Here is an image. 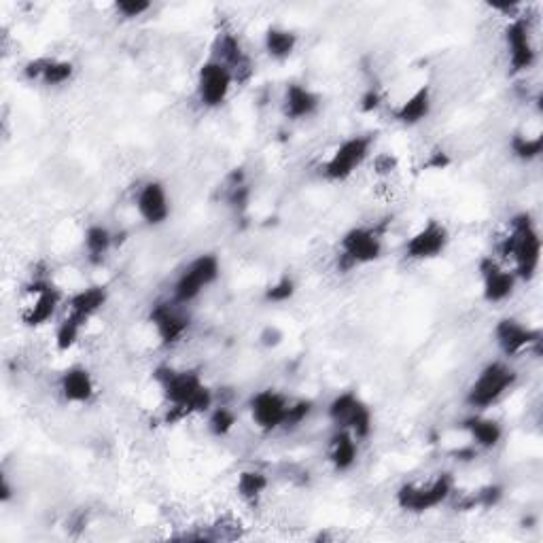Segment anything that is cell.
<instances>
[{
  "label": "cell",
  "instance_id": "obj_1",
  "mask_svg": "<svg viewBox=\"0 0 543 543\" xmlns=\"http://www.w3.org/2000/svg\"><path fill=\"white\" fill-rule=\"evenodd\" d=\"M153 378L170 408L168 420L208 414L215 406V393L196 370H174L164 365L157 367Z\"/></svg>",
  "mask_w": 543,
  "mask_h": 543
},
{
  "label": "cell",
  "instance_id": "obj_2",
  "mask_svg": "<svg viewBox=\"0 0 543 543\" xmlns=\"http://www.w3.org/2000/svg\"><path fill=\"white\" fill-rule=\"evenodd\" d=\"M499 253L505 261H510V268L518 280L529 283L537 276L541 264V236L531 215L520 213L512 217L499 242Z\"/></svg>",
  "mask_w": 543,
  "mask_h": 543
},
{
  "label": "cell",
  "instance_id": "obj_3",
  "mask_svg": "<svg viewBox=\"0 0 543 543\" xmlns=\"http://www.w3.org/2000/svg\"><path fill=\"white\" fill-rule=\"evenodd\" d=\"M518 382V372L505 361L486 363L480 374L469 384L465 404L474 412H486L510 393Z\"/></svg>",
  "mask_w": 543,
  "mask_h": 543
},
{
  "label": "cell",
  "instance_id": "obj_4",
  "mask_svg": "<svg viewBox=\"0 0 543 543\" xmlns=\"http://www.w3.org/2000/svg\"><path fill=\"white\" fill-rule=\"evenodd\" d=\"M219 276H221L219 257L213 253L198 255L196 259L189 261L185 270L177 276V280H174L170 300L181 306L196 302L210 285L217 283Z\"/></svg>",
  "mask_w": 543,
  "mask_h": 543
},
{
  "label": "cell",
  "instance_id": "obj_5",
  "mask_svg": "<svg viewBox=\"0 0 543 543\" xmlns=\"http://www.w3.org/2000/svg\"><path fill=\"white\" fill-rule=\"evenodd\" d=\"M454 495V478L440 474L427 482H408L397 490V505L408 514H427Z\"/></svg>",
  "mask_w": 543,
  "mask_h": 543
},
{
  "label": "cell",
  "instance_id": "obj_6",
  "mask_svg": "<svg viewBox=\"0 0 543 543\" xmlns=\"http://www.w3.org/2000/svg\"><path fill=\"white\" fill-rule=\"evenodd\" d=\"M372 145H374V138L365 134H355V136L344 138L342 143L331 151L327 162L323 164L325 179L331 183L348 181L367 160H370Z\"/></svg>",
  "mask_w": 543,
  "mask_h": 543
},
{
  "label": "cell",
  "instance_id": "obj_7",
  "mask_svg": "<svg viewBox=\"0 0 543 543\" xmlns=\"http://www.w3.org/2000/svg\"><path fill=\"white\" fill-rule=\"evenodd\" d=\"M327 416L336 429L350 431L359 442L367 440L374 431V416L370 406L353 391L340 393L331 399V404L327 406Z\"/></svg>",
  "mask_w": 543,
  "mask_h": 543
},
{
  "label": "cell",
  "instance_id": "obj_8",
  "mask_svg": "<svg viewBox=\"0 0 543 543\" xmlns=\"http://www.w3.org/2000/svg\"><path fill=\"white\" fill-rule=\"evenodd\" d=\"M384 253L382 234L376 227H353L340 238V261L344 270L370 266Z\"/></svg>",
  "mask_w": 543,
  "mask_h": 543
},
{
  "label": "cell",
  "instance_id": "obj_9",
  "mask_svg": "<svg viewBox=\"0 0 543 543\" xmlns=\"http://www.w3.org/2000/svg\"><path fill=\"white\" fill-rule=\"evenodd\" d=\"M236 79L232 70L223 62L210 56L198 70L196 77V96L204 109H219L232 94Z\"/></svg>",
  "mask_w": 543,
  "mask_h": 543
},
{
  "label": "cell",
  "instance_id": "obj_10",
  "mask_svg": "<svg viewBox=\"0 0 543 543\" xmlns=\"http://www.w3.org/2000/svg\"><path fill=\"white\" fill-rule=\"evenodd\" d=\"M505 51H507V66L514 75L529 73L537 64V47L533 43V30L527 17L516 15L505 26L503 32Z\"/></svg>",
  "mask_w": 543,
  "mask_h": 543
},
{
  "label": "cell",
  "instance_id": "obj_11",
  "mask_svg": "<svg viewBox=\"0 0 543 543\" xmlns=\"http://www.w3.org/2000/svg\"><path fill=\"white\" fill-rule=\"evenodd\" d=\"M62 306L60 289L47 278H34L26 287V304L22 308V323L26 327H41L56 317Z\"/></svg>",
  "mask_w": 543,
  "mask_h": 543
},
{
  "label": "cell",
  "instance_id": "obj_12",
  "mask_svg": "<svg viewBox=\"0 0 543 543\" xmlns=\"http://www.w3.org/2000/svg\"><path fill=\"white\" fill-rule=\"evenodd\" d=\"M291 399L276 389L257 391L249 401V412L259 431L274 433L283 431Z\"/></svg>",
  "mask_w": 543,
  "mask_h": 543
},
{
  "label": "cell",
  "instance_id": "obj_13",
  "mask_svg": "<svg viewBox=\"0 0 543 543\" xmlns=\"http://www.w3.org/2000/svg\"><path fill=\"white\" fill-rule=\"evenodd\" d=\"M183 308L185 306L170 300V302L155 304L151 308V312H149V321H151V325L155 329V336H157V340H160V344L164 348L177 346L187 336L189 317H187Z\"/></svg>",
  "mask_w": 543,
  "mask_h": 543
},
{
  "label": "cell",
  "instance_id": "obj_14",
  "mask_svg": "<svg viewBox=\"0 0 543 543\" xmlns=\"http://www.w3.org/2000/svg\"><path fill=\"white\" fill-rule=\"evenodd\" d=\"M450 244L448 227L440 221H427L420 230H416L404 247V255L410 261H431L442 257Z\"/></svg>",
  "mask_w": 543,
  "mask_h": 543
},
{
  "label": "cell",
  "instance_id": "obj_15",
  "mask_svg": "<svg viewBox=\"0 0 543 543\" xmlns=\"http://www.w3.org/2000/svg\"><path fill=\"white\" fill-rule=\"evenodd\" d=\"M495 342L505 357H520L531 350H539L541 331L514 317H505L495 325Z\"/></svg>",
  "mask_w": 543,
  "mask_h": 543
},
{
  "label": "cell",
  "instance_id": "obj_16",
  "mask_svg": "<svg viewBox=\"0 0 543 543\" xmlns=\"http://www.w3.org/2000/svg\"><path fill=\"white\" fill-rule=\"evenodd\" d=\"M478 272L482 280V297L488 304H501L514 295L518 278L510 266L501 264L495 257H484Z\"/></svg>",
  "mask_w": 543,
  "mask_h": 543
},
{
  "label": "cell",
  "instance_id": "obj_17",
  "mask_svg": "<svg viewBox=\"0 0 543 543\" xmlns=\"http://www.w3.org/2000/svg\"><path fill=\"white\" fill-rule=\"evenodd\" d=\"M136 210L138 217L151 227H160L170 219L172 206L168 198V189L162 181L149 179L136 191Z\"/></svg>",
  "mask_w": 543,
  "mask_h": 543
},
{
  "label": "cell",
  "instance_id": "obj_18",
  "mask_svg": "<svg viewBox=\"0 0 543 543\" xmlns=\"http://www.w3.org/2000/svg\"><path fill=\"white\" fill-rule=\"evenodd\" d=\"M213 58H217L219 62H223L232 70L236 83L249 81V77L253 75V62L249 54L244 51V45L238 39V34L230 30H223L217 34L215 45H213Z\"/></svg>",
  "mask_w": 543,
  "mask_h": 543
},
{
  "label": "cell",
  "instance_id": "obj_19",
  "mask_svg": "<svg viewBox=\"0 0 543 543\" xmlns=\"http://www.w3.org/2000/svg\"><path fill=\"white\" fill-rule=\"evenodd\" d=\"M24 79L45 87H62L75 77V64L60 58H34L24 64Z\"/></svg>",
  "mask_w": 543,
  "mask_h": 543
},
{
  "label": "cell",
  "instance_id": "obj_20",
  "mask_svg": "<svg viewBox=\"0 0 543 543\" xmlns=\"http://www.w3.org/2000/svg\"><path fill=\"white\" fill-rule=\"evenodd\" d=\"M58 391L66 404L85 406L96 397V382L90 370H85L83 365H73L62 372L58 380Z\"/></svg>",
  "mask_w": 543,
  "mask_h": 543
},
{
  "label": "cell",
  "instance_id": "obj_21",
  "mask_svg": "<svg viewBox=\"0 0 543 543\" xmlns=\"http://www.w3.org/2000/svg\"><path fill=\"white\" fill-rule=\"evenodd\" d=\"M107 300H109V291H107V287H102V285L79 289L77 293H73L66 300L64 317H70V319L79 321L81 325H87L104 308Z\"/></svg>",
  "mask_w": 543,
  "mask_h": 543
},
{
  "label": "cell",
  "instance_id": "obj_22",
  "mask_svg": "<svg viewBox=\"0 0 543 543\" xmlns=\"http://www.w3.org/2000/svg\"><path fill=\"white\" fill-rule=\"evenodd\" d=\"M321 96L304 83H289L283 96V113L291 121H304L319 113Z\"/></svg>",
  "mask_w": 543,
  "mask_h": 543
},
{
  "label": "cell",
  "instance_id": "obj_23",
  "mask_svg": "<svg viewBox=\"0 0 543 543\" xmlns=\"http://www.w3.org/2000/svg\"><path fill=\"white\" fill-rule=\"evenodd\" d=\"M461 427L469 435L471 446H476L478 450H493L503 440V427L499 420L488 418L482 412H476L465 418Z\"/></svg>",
  "mask_w": 543,
  "mask_h": 543
},
{
  "label": "cell",
  "instance_id": "obj_24",
  "mask_svg": "<svg viewBox=\"0 0 543 543\" xmlns=\"http://www.w3.org/2000/svg\"><path fill=\"white\" fill-rule=\"evenodd\" d=\"M433 111V94L429 85H420L416 92H412L404 102H399V107L393 111V117L397 124L414 128L431 115Z\"/></svg>",
  "mask_w": 543,
  "mask_h": 543
},
{
  "label": "cell",
  "instance_id": "obj_25",
  "mask_svg": "<svg viewBox=\"0 0 543 543\" xmlns=\"http://www.w3.org/2000/svg\"><path fill=\"white\" fill-rule=\"evenodd\" d=\"M327 457L334 471H338V474H346V471H350L357 465L359 440L346 429H336L329 440Z\"/></svg>",
  "mask_w": 543,
  "mask_h": 543
},
{
  "label": "cell",
  "instance_id": "obj_26",
  "mask_svg": "<svg viewBox=\"0 0 543 543\" xmlns=\"http://www.w3.org/2000/svg\"><path fill=\"white\" fill-rule=\"evenodd\" d=\"M115 247V234L104 225H90L83 236V249L92 266H100Z\"/></svg>",
  "mask_w": 543,
  "mask_h": 543
},
{
  "label": "cell",
  "instance_id": "obj_27",
  "mask_svg": "<svg viewBox=\"0 0 543 543\" xmlns=\"http://www.w3.org/2000/svg\"><path fill=\"white\" fill-rule=\"evenodd\" d=\"M297 43H300L297 34L285 26H270L264 34L266 54L276 62L289 60L295 54Z\"/></svg>",
  "mask_w": 543,
  "mask_h": 543
},
{
  "label": "cell",
  "instance_id": "obj_28",
  "mask_svg": "<svg viewBox=\"0 0 543 543\" xmlns=\"http://www.w3.org/2000/svg\"><path fill=\"white\" fill-rule=\"evenodd\" d=\"M268 486H270L268 476L264 474V471H257V469L242 471L236 482L238 495L247 503H257L261 497H264Z\"/></svg>",
  "mask_w": 543,
  "mask_h": 543
},
{
  "label": "cell",
  "instance_id": "obj_29",
  "mask_svg": "<svg viewBox=\"0 0 543 543\" xmlns=\"http://www.w3.org/2000/svg\"><path fill=\"white\" fill-rule=\"evenodd\" d=\"M510 149L520 162H535L543 153V136L541 134H535V136L514 134L510 140Z\"/></svg>",
  "mask_w": 543,
  "mask_h": 543
},
{
  "label": "cell",
  "instance_id": "obj_30",
  "mask_svg": "<svg viewBox=\"0 0 543 543\" xmlns=\"http://www.w3.org/2000/svg\"><path fill=\"white\" fill-rule=\"evenodd\" d=\"M238 423L236 412L227 406H213L208 412V431L215 437H225L234 431Z\"/></svg>",
  "mask_w": 543,
  "mask_h": 543
},
{
  "label": "cell",
  "instance_id": "obj_31",
  "mask_svg": "<svg viewBox=\"0 0 543 543\" xmlns=\"http://www.w3.org/2000/svg\"><path fill=\"white\" fill-rule=\"evenodd\" d=\"M297 291V285H295V280L293 276L285 274V276H280L276 283H272L266 293H264V300L268 304H287L289 300H293V295Z\"/></svg>",
  "mask_w": 543,
  "mask_h": 543
},
{
  "label": "cell",
  "instance_id": "obj_32",
  "mask_svg": "<svg viewBox=\"0 0 543 543\" xmlns=\"http://www.w3.org/2000/svg\"><path fill=\"white\" fill-rule=\"evenodd\" d=\"M312 410H314V404L310 399H291L283 431H293L297 427H302L306 420L310 418Z\"/></svg>",
  "mask_w": 543,
  "mask_h": 543
},
{
  "label": "cell",
  "instance_id": "obj_33",
  "mask_svg": "<svg viewBox=\"0 0 543 543\" xmlns=\"http://www.w3.org/2000/svg\"><path fill=\"white\" fill-rule=\"evenodd\" d=\"M501 499H503V488L497 484H488V486L480 488L474 497H471L469 507L478 505V507H484V510H490V507L499 505Z\"/></svg>",
  "mask_w": 543,
  "mask_h": 543
},
{
  "label": "cell",
  "instance_id": "obj_34",
  "mask_svg": "<svg viewBox=\"0 0 543 543\" xmlns=\"http://www.w3.org/2000/svg\"><path fill=\"white\" fill-rule=\"evenodd\" d=\"M113 7H115V13L119 17H124V20H138V17L149 13L153 5L145 3V0H119V3H115Z\"/></svg>",
  "mask_w": 543,
  "mask_h": 543
},
{
  "label": "cell",
  "instance_id": "obj_35",
  "mask_svg": "<svg viewBox=\"0 0 543 543\" xmlns=\"http://www.w3.org/2000/svg\"><path fill=\"white\" fill-rule=\"evenodd\" d=\"M382 107V94L376 90V87H370L363 96H361V111L365 113H374Z\"/></svg>",
  "mask_w": 543,
  "mask_h": 543
},
{
  "label": "cell",
  "instance_id": "obj_36",
  "mask_svg": "<svg viewBox=\"0 0 543 543\" xmlns=\"http://www.w3.org/2000/svg\"><path fill=\"white\" fill-rule=\"evenodd\" d=\"M450 164V160H448V157H446V153L444 151H437V153H433V157H431V160H429V168H435V170H442V168H446Z\"/></svg>",
  "mask_w": 543,
  "mask_h": 543
},
{
  "label": "cell",
  "instance_id": "obj_37",
  "mask_svg": "<svg viewBox=\"0 0 543 543\" xmlns=\"http://www.w3.org/2000/svg\"><path fill=\"white\" fill-rule=\"evenodd\" d=\"M261 340H264V344H268V346H276V344H280V340H283V334H280V331L274 327H268L266 334L261 336Z\"/></svg>",
  "mask_w": 543,
  "mask_h": 543
}]
</instances>
